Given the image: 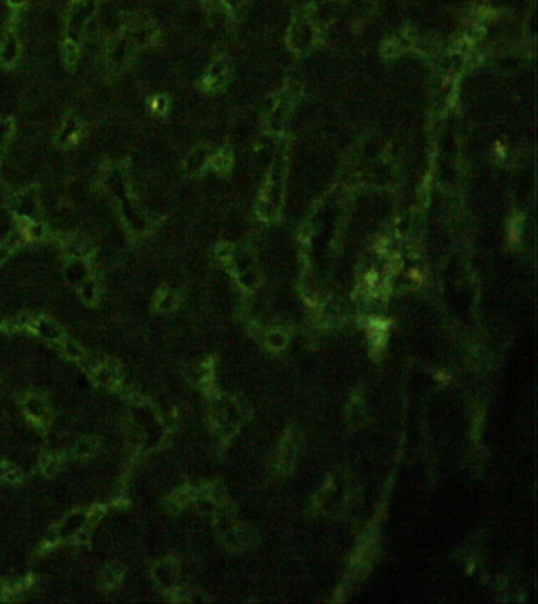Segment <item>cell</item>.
Segmentation results:
<instances>
[{"instance_id": "cell-1", "label": "cell", "mask_w": 538, "mask_h": 604, "mask_svg": "<svg viewBox=\"0 0 538 604\" xmlns=\"http://www.w3.org/2000/svg\"><path fill=\"white\" fill-rule=\"evenodd\" d=\"M16 56V43L15 41H8V43H5V48H4V52H2V57L5 59V60H12L13 57Z\"/></svg>"}]
</instances>
